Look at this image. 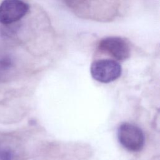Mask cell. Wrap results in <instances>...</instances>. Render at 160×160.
I'll use <instances>...</instances> for the list:
<instances>
[{
    "label": "cell",
    "instance_id": "1",
    "mask_svg": "<svg viewBox=\"0 0 160 160\" xmlns=\"http://www.w3.org/2000/svg\"><path fill=\"white\" fill-rule=\"evenodd\" d=\"M118 138L120 144L130 151H139L144 146L143 132L139 127L130 123L125 122L119 126Z\"/></svg>",
    "mask_w": 160,
    "mask_h": 160
},
{
    "label": "cell",
    "instance_id": "2",
    "mask_svg": "<svg viewBox=\"0 0 160 160\" xmlns=\"http://www.w3.org/2000/svg\"><path fill=\"white\" fill-rule=\"evenodd\" d=\"M121 65L112 59H100L94 61L91 66V74L98 82L108 83L118 79L121 74Z\"/></svg>",
    "mask_w": 160,
    "mask_h": 160
},
{
    "label": "cell",
    "instance_id": "3",
    "mask_svg": "<svg viewBox=\"0 0 160 160\" xmlns=\"http://www.w3.org/2000/svg\"><path fill=\"white\" fill-rule=\"evenodd\" d=\"M98 49L116 59L124 61L130 56V47L128 42L119 36H109L102 39L98 44Z\"/></svg>",
    "mask_w": 160,
    "mask_h": 160
},
{
    "label": "cell",
    "instance_id": "4",
    "mask_svg": "<svg viewBox=\"0 0 160 160\" xmlns=\"http://www.w3.org/2000/svg\"><path fill=\"white\" fill-rule=\"evenodd\" d=\"M29 6L22 0H4L0 4V22L4 24L14 23L23 18Z\"/></svg>",
    "mask_w": 160,
    "mask_h": 160
},
{
    "label": "cell",
    "instance_id": "5",
    "mask_svg": "<svg viewBox=\"0 0 160 160\" xmlns=\"http://www.w3.org/2000/svg\"><path fill=\"white\" fill-rule=\"evenodd\" d=\"M1 160H13V154L9 150H4L0 154Z\"/></svg>",
    "mask_w": 160,
    "mask_h": 160
}]
</instances>
